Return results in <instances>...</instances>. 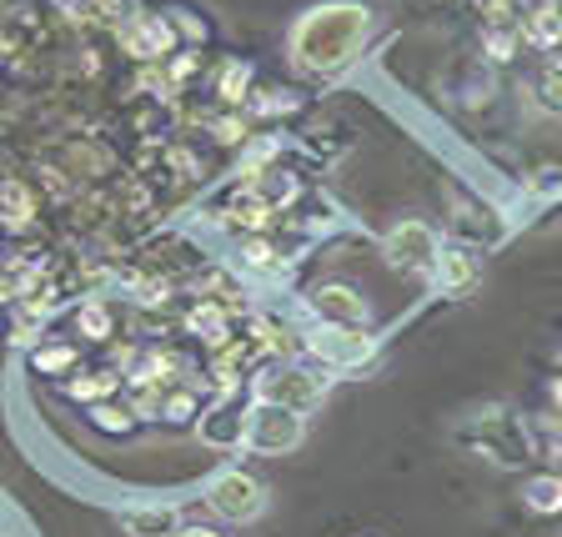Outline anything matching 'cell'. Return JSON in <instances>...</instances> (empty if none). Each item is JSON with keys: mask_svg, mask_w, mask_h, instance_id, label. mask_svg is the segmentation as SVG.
Here are the masks:
<instances>
[{"mask_svg": "<svg viewBox=\"0 0 562 537\" xmlns=\"http://www.w3.org/2000/svg\"><path fill=\"white\" fill-rule=\"evenodd\" d=\"M367 35H372V11L367 5H351V0L316 5L292 31V60L312 76H337L362 56Z\"/></svg>", "mask_w": 562, "mask_h": 537, "instance_id": "1", "label": "cell"}, {"mask_svg": "<svg viewBox=\"0 0 562 537\" xmlns=\"http://www.w3.org/2000/svg\"><path fill=\"white\" fill-rule=\"evenodd\" d=\"M302 437H306V427H302V412L267 407V402H257V407L246 412L241 447H251V452H261V457L296 452V447H302Z\"/></svg>", "mask_w": 562, "mask_h": 537, "instance_id": "2", "label": "cell"}, {"mask_svg": "<svg viewBox=\"0 0 562 537\" xmlns=\"http://www.w3.org/2000/svg\"><path fill=\"white\" fill-rule=\"evenodd\" d=\"M251 392H257V402H267V407L312 412L316 402H322V392H327V382L316 372H306V367H267V372H257Z\"/></svg>", "mask_w": 562, "mask_h": 537, "instance_id": "3", "label": "cell"}, {"mask_svg": "<svg viewBox=\"0 0 562 537\" xmlns=\"http://www.w3.org/2000/svg\"><path fill=\"white\" fill-rule=\"evenodd\" d=\"M206 507L222 517V523H251V517L267 507V492H261V482L251 478V472L226 468L206 482Z\"/></svg>", "mask_w": 562, "mask_h": 537, "instance_id": "4", "label": "cell"}, {"mask_svg": "<svg viewBox=\"0 0 562 537\" xmlns=\"http://www.w3.org/2000/svg\"><path fill=\"white\" fill-rule=\"evenodd\" d=\"M322 367H362L367 357L376 351V342L367 337L362 327H327V322H316L302 342Z\"/></svg>", "mask_w": 562, "mask_h": 537, "instance_id": "5", "label": "cell"}, {"mask_svg": "<svg viewBox=\"0 0 562 537\" xmlns=\"http://www.w3.org/2000/svg\"><path fill=\"white\" fill-rule=\"evenodd\" d=\"M382 251H386V261L402 267V271H432L442 242H437V232L427 222H397L392 232H386Z\"/></svg>", "mask_w": 562, "mask_h": 537, "instance_id": "6", "label": "cell"}, {"mask_svg": "<svg viewBox=\"0 0 562 537\" xmlns=\"http://www.w3.org/2000/svg\"><path fill=\"white\" fill-rule=\"evenodd\" d=\"M121 51H126L131 60H140V66H161L171 51H181V41H176L166 15H136V21L121 31Z\"/></svg>", "mask_w": 562, "mask_h": 537, "instance_id": "7", "label": "cell"}, {"mask_svg": "<svg viewBox=\"0 0 562 537\" xmlns=\"http://www.w3.org/2000/svg\"><path fill=\"white\" fill-rule=\"evenodd\" d=\"M306 312H312L316 322H327V327H362V322H367L362 292H351V287H341V281L312 287V297H306Z\"/></svg>", "mask_w": 562, "mask_h": 537, "instance_id": "8", "label": "cell"}, {"mask_svg": "<svg viewBox=\"0 0 562 537\" xmlns=\"http://www.w3.org/2000/svg\"><path fill=\"white\" fill-rule=\"evenodd\" d=\"M517 35L527 46L552 51L562 41V0H522V15H517Z\"/></svg>", "mask_w": 562, "mask_h": 537, "instance_id": "9", "label": "cell"}, {"mask_svg": "<svg viewBox=\"0 0 562 537\" xmlns=\"http://www.w3.org/2000/svg\"><path fill=\"white\" fill-rule=\"evenodd\" d=\"M477 277H482V267L468 246H442V251H437V261H432L437 292H468Z\"/></svg>", "mask_w": 562, "mask_h": 537, "instance_id": "10", "label": "cell"}, {"mask_svg": "<svg viewBox=\"0 0 562 537\" xmlns=\"http://www.w3.org/2000/svg\"><path fill=\"white\" fill-rule=\"evenodd\" d=\"M226 316H232V306H226V302H211V297H201V302L187 312V332L206 342L211 351H222L226 342H232V327H226Z\"/></svg>", "mask_w": 562, "mask_h": 537, "instance_id": "11", "label": "cell"}, {"mask_svg": "<svg viewBox=\"0 0 562 537\" xmlns=\"http://www.w3.org/2000/svg\"><path fill=\"white\" fill-rule=\"evenodd\" d=\"M116 392H121L116 367H91V372H70L66 377V398L70 402H86V407H95V402H111Z\"/></svg>", "mask_w": 562, "mask_h": 537, "instance_id": "12", "label": "cell"}, {"mask_svg": "<svg viewBox=\"0 0 562 537\" xmlns=\"http://www.w3.org/2000/svg\"><path fill=\"white\" fill-rule=\"evenodd\" d=\"M121 523H126L131 537H176L181 517H176V507H166V503H146V507H126Z\"/></svg>", "mask_w": 562, "mask_h": 537, "instance_id": "13", "label": "cell"}, {"mask_svg": "<svg viewBox=\"0 0 562 537\" xmlns=\"http://www.w3.org/2000/svg\"><path fill=\"white\" fill-rule=\"evenodd\" d=\"M271 222H277V206H267V201L251 197V191H236V201L226 206V226H236L241 236H261Z\"/></svg>", "mask_w": 562, "mask_h": 537, "instance_id": "14", "label": "cell"}, {"mask_svg": "<svg viewBox=\"0 0 562 537\" xmlns=\"http://www.w3.org/2000/svg\"><path fill=\"white\" fill-rule=\"evenodd\" d=\"M35 222V197L25 191V181H0V226L5 232H31Z\"/></svg>", "mask_w": 562, "mask_h": 537, "instance_id": "15", "label": "cell"}, {"mask_svg": "<svg viewBox=\"0 0 562 537\" xmlns=\"http://www.w3.org/2000/svg\"><path fill=\"white\" fill-rule=\"evenodd\" d=\"M76 362H81V351L70 347V342H41V347H31V367L41 377H70Z\"/></svg>", "mask_w": 562, "mask_h": 537, "instance_id": "16", "label": "cell"}, {"mask_svg": "<svg viewBox=\"0 0 562 537\" xmlns=\"http://www.w3.org/2000/svg\"><path fill=\"white\" fill-rule=\"evenodd\" d=\"M226 398H232V392H226ZM226 398H222V407L211 412V417H201V437H206V443H216V447H241V427H246V422L236 417Z\"/></svg>", "mask_w": 562, "mask_h": 537, "instance_id": "17", "label": "cell"}, {"mask_svg": "<svg viewBox=\"0 0 562 537\" xmlns=\"http://www.w3.org/2000/svg\"><path fill=\"white\" fill-rule=\"evenodd\" d=\"M522 503L532 507V513H542V517L562 513V478H558V472H542V478H527V482H522Z\"/></svg>", "mask_w": 562, "mask_h": 537, "instance_id": "18", "label": "cell"}, {"mask_svg": "<svg viewBox=\"0 0 562 537\" xmlns=\"http://www.w3.org/2000/svg\"><path fill=\"white\" fill-rule=\"evenodd\" d=\"M76 327H81V337H91V342H111V332H116V312H111L101 297H86V302L76 306Z\"/></svg>", "mask_w": 562, "mask_h": 537, "instance_id": "19", "label": "cell"}, {"mask_svg": "<svg viewBox=\"0 0 562 537\" xmlns=\"http://www.w3.org/2000/svg\"><path fill=\"white\" fill-rule=\"evenodd\" d=\"M161 417L171 422V427H187V422L201 417V398H196V387H166V398H161Z\"/></svg>", "mask_w": 562, "mask_h": 537, "instance_id": "20", "label": "cell"}, {"mask_svg": "<svg viewBox=\"0 0 562 537\" xmlns=\"http://www.w3.org/2000/svg\"><path fill=\"white\" fill-rule=\"evenodd\" d=\"M216 96H222L226 105H246V101H251V66H246V60H226L222 81H216Z\"/></svg>", "mask_w": 562, "mask_h": 537, "instance_id": "21", "label": "cell"}, {"mask_svg": "<svg viewBox=\"0 0 562 537\" xmlns=\"http://www.w3.org/2000/svg\"><path fill=\"white\" fill-rule=\"evenodd\" d=\"M91 427H95V433H105V437H126L131 427H136V412H131L126 402H121V407H116V402H95V407H91Z\"/></svg>", "mask_w": 562, "mask_h": 537, "instance_id": "22", "label": "cell"}, {"mask_svg": "<svg viewBox=\"0 0 562 537\" xmlns=\"http://www.w3.org/2000/svg\"><path fill=\"white\" fill-rule=\"evenodd\" d=\"M140 15V0H95V11H91V21H101L105 31H126L131 21Z\"/></svg>", "mask_w": 562, "mask_h": 537, "instance_id": "23", "label": "cell"}, {"mask_svg": "<svg viewBox=\"0 0 562 537\" xmlns=\"http://www.w3.org/2000/svg\"><path fill=\"white\" fill-rule=\"evenodd\" d=\"M161 70H166V81H171L176 91H181V86H187L191 76H196V70H201V51H191V46L171 51V56L161 60Z\"/></svg>", "mask_w": 562, "mask_h": 537, "instance_id": "24", "label": "cell"}, {"mask_svg": "<svg viewBox=\"0 0 562 537\" xmlns=\"http://www.w3.org/2000/svg\"><path fill=\"white\" fill-rule=\"evenodd\" d=\"M241 267L246 271H281V261L267 236H241Z\"/></svg>", "mask_w": 562, "mask_h": 537, "instance_id": "25", "label": "cell"}, {"mask_svg": "<svg viewBox=\"0 0 562 537\" xmlns=\"http://www.w3.org/2000/svg\"><path fill=\"white\" fill-rule=\"evenodd\" d=\"M166 21H171V31H176V41H187V46L191 51H196L201 46V41H206V21H196V15H191V11H181V5H176V11H166Z\"/></svg>", "mask_w": 562, "mask_h": 537, "instance_id": "26", "label": "cell"}, {"mask_svg": "<svg viewBox=\"0 0 562 537\" xmlns=\"http://www.w3.org/2000/svg\"><path fill=\"white\" fill-rule=\"evenodd\" d=\"M161 398H166V387H131L126 407L136 412V422H151V417H161Z\"/></svg>", "mask_w": 562, "mask_h": 537, "instance_id": "27", "label": "cell"}, {"mask_svg": "<svg viewBox=\"0 0 562 537\" xmlns=\"http://www.w3.org/2000/svg\"><path fill=\"white\" fill-rule=\"evenodd\" d=\"M246 105H251L257 116H277V111L286 116V111H296V96L292 91H251V101Z\"/></svg>", "mask_w": 562, "mask_h": 537, "instance_id": "28", "label": "cell"}, {"mask_svg": "<svg viewBox=\"0 0 562 537\" xmlns=\"http://www.w3.org/2000/svg\"><path fill=\"white\" fill-rule=\"evenodd\" d=\"M251 342H257L261 351H281L286 347V332H281L277 316H251Z\"/></svg>", "mask_w": 562, "mask_h": 537, "instance_id": "29", "label": "cell"}, {"mask_svg": "<svg viewBox=\"0 0 562 537\" xmlns=\"http://www.w3.org/2000/svg\"><path fill=\"white\" fill-rule=\"evenodd\" d=\"M513 51H517V25H487V56L513 60Z\"/></svg>", "mask_w": 562, "mask_h": 537, "instance_id": "30", "label": "cell"}, {"mask_svg": "<svg viewBox=\"0 0 562 537\" xmlns=\"http://www.w3.org/2000/svg\"><path fill=\"white\" fill-rule=\"evenodd\" d=\"M70 166H76V171L81 176H101L105 166H111V156L105 152H95V146H70V156H66Z\"/></svg>", "mask_w": 562, "mask_h": 537, "instance_id": "31", "label": "cell"}, {"mask_svg": "<svg viewBox=\"0 0 562 537\" xmlns=\"http://www.w3.org/2000/svg\"><path fill=\"white\" fill-rule=\"evenodd\" d=\"M542 101L562 111V60H548V70H542Z\"/></svg>", "mask_w": 562, "mask_h": 537, "instance_id": "32", "label": "cell"}, {"mask_svg": "<svg viewBox=\"0 0 562 537\" xmlns=\"http://www.w3.org/2000/svg\"><path fill=\"white\" fill-rule=\"evenodd\" d=\"M211 131H216V141H222V146H246V121L241 116H222Z\"/></svg>", "mask_w": 562, "mask_h": 537, "instance_id": "33", "label": "cell"}, {"mask_svg": "<svg viewBox=\"0 0 562 537\" xmlns=\"http://www.w3.org/2000/svg\"><path fill=\"white\" fill-rule=\"evenodd\" d=\"M136 297H140V306H161L166 302V297H171V281H140V287H136Z\"/></svg>", "mask_w": 562, "mask_h": 537, "instance_id": "34", "label": "cell"}, {"mask_svg": "<svg viewBox=\"0 0 562 537\" xmlns=\"http://www.w3.org/2000/svg\"><path fill=\"white\" fill-rule=\"evenodd\" d=\"M176 537H222V533H216V527H176Z\"/></svg>", "mask_w": 562, "mask_h": 537, "instance_id": "35", "label": "cell"}, {"mask_svg": "<svg viewBox=\"0 0 562 537\" xmlns=\"http://www.w3.org/2000/svg\"><path fill=\"white\" fill-rule=\"evenodd\" d=\"M552 402H558V407H562V377H558V382H552Z\"/></svg>", "mask_w": 562, "mask_h": 537, "instance_id": "36", "label": "cell"}]
</instances>
